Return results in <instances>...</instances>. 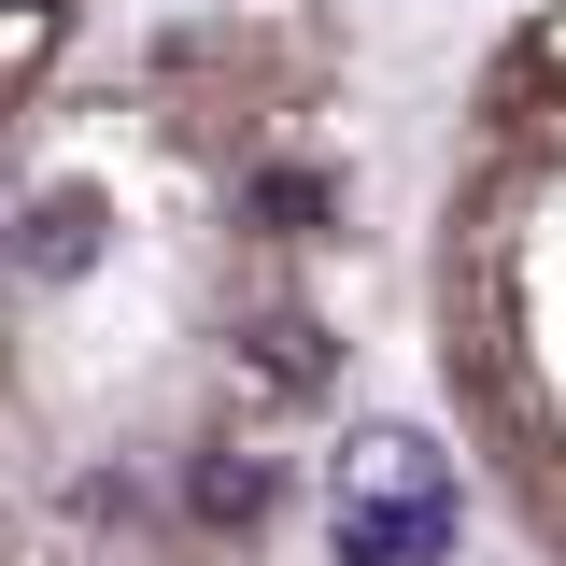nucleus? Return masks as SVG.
I'll use <instances>...</instances> for the list:
<instances>
[{
	"mask_svg": "<svg viewBox=\"0 0 566 566\" xmlns=\"http://www.w3.org/2000/svg\"><path fill=\"white\" fill-rule=\"evenodd\" d=\"M255 212H270V241H312L326 185H312V170H255Z\"/></svg>",
	"mask_w": 566,
	"mask_h": 566,
	"instance_id": "39448f33",
	"label": "nucleus"
},
{
	"mask_svg": "<svg viewBox=\"0 0 566 566\" xmlns=\"http://www.w3.org/2000/svg\"><path fill=\"white\" fill-rule=\"evenodd\" d=\"M453 482H340V566H439Z\"/></svg>",
	"mask_w": 566,
	"mask_h": 566,
	"instance_id": "f257e3e1",
	"label": "nucleus"
},
{
	"mask_svg": "<svg viewBox=\"0 0 566 566\" xmlns=\"http://www.w3.org/2000/svg\"><path fill=\"white\" fill-rule=\"evenodd\" d=\"M85 255H99V212H85V199H43V212H29V270H43V283H71Z\"/></svg>",
	"mask_w": 566,
	"mask_h": 566,
	"instance_id": "20e7f679",
	"label": "nucleus"
},
{
	"mask_svg": "<svg viewBox=\"0 0 566 566\" xmlns=\"http://www.w3.org/2000/svg\"><path fill=\"white\" fill-rule=\"evenodd\" d=\"M241 354H255V382H283V397H312V382H326V326H297V312H255Z\"/></svg>",
	"mask_w": 566,
	"mask_h": 566,
	"instance_id": "f03ea898",
	"label": "nucleus"
},
{
	"mask_svg": "<svg viewBox=\"0 0 566 566\" xmlns=\"http://www.w3.org/2000/svg\"><path fill=\"white\" fill-rule=\"evenodd\" d=\"M270 495H283L270 453H199V524H270Z\"/></svg>",
	"mask_w": 566,
	"mask_h": 566,
	"instance_id": "7ed1b4c3",
	"label": "nucleus"
}]
</instances>
